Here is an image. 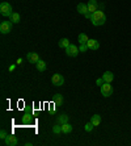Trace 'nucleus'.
Here are the masks:
<instances>
[{
	"label": "nucleus",
	"instance_id": "obj_1",
	"mask_svg": "<svg viewBox=\"0 0 131 146\" xmlns=\"http://www.w3.org/2000/svg\"><path fill=\"white\" fill-rule=\"evenodd\" d=\"M91 21H92V24H93L94 27H100V25H104L105 21H106V16H105L104 11L98 8V9L96 11L93 15H92Z\"/></svg>",
	"mask_w": 131,
	"mask_h": 146
},
{
	"label": "nucleus",
	"instance_id": "obj_2",
	"mask_svg": "<svg viewBox=\"0 0 131 146\" xmlns=\"http://www.w3.org/2000/svg\"><path fill=\"white\" fill-rule=\"evenodd\" d=\"M0 13L4 17H11L12 13H13L12 12V5L9 3H7V1H3V3L0 4Z\"/></svg>",
	"mask_w": 131,
	"mask_h": 146
},
{
	"label": "nucleus",
	"instance_id": "obj_3",
	"mask_svg": "<svg viewBox=\"0 0 131 146\" xmlns=\"http://www.w3.org/2000/svg\"><path fill=\"white\" fill-rule=\"evenodd\" d=\"M113 94V86L110 83H105L101 86V95L104 96V98H109V96Z\"/></svg>",
	"mask_w": 131,
	"mask_h": 146
},
{
	"label": "nucleus",
	"instance_id": "obj_4",
	"mask_svg": "<svg viewBox=\"0 0 131 146\" xmlns=\"http://www.w3.org/2000/svg\"><path fill=\"white\" fill-rule=\"evenodd\" d=\"M79 53H80V50H79V48H77L76 45L70 44L67 48H66V54H67L68 57H76Z\"/></svg>",
	"mask_w": 131,
	"mask_h": 146
},
{
	"label": "nucleus",
	"instance_id": "obj_5",
	"mask_svg": "<svg viewBox=\"0 0 131 146\" xmlns=\"http://www.w3.org/2000/svg\"><path fill=\"white\" fill-rule=\"evenodd\" d=\"M12 21H3L1 24H0V33H3V34H7L9 33L11 31H12Z\"/></svg>",
	"mask_w": 131,
	"mask_h": 146
},
{
	"label": "nucleus",
	"instance_id": "obj_6",
	"mask_svg": "<svg viewBox=\"0 0 131 146\" xmlns=\"http://www.w3.org/2000/svg\"><path fill=\"white\" fill-rule=\"evenodd\" d=\"M51 83L54 86H63L64 84V78L62 76L61 74H54L53 75V78H51Z\"/></svg>",
	"mask_w": 131,
	"mask_h": 146
},
{
	"label": "nucleus",
	"instance_id": "obj_7",
	"mask_svg": "<svg viewBox=\"0 0 131 146\" xmlns=\"http://www.w3.org/2000/svg\"><path fill=\"white\" fill-rule=\"evenodd\" d=\"M4 141H5V145H8V146H16L17 143H18L17 137L13 136V134H8L7 138L4 139Z\"/></svg>",
	"mask_w": 131,
	"mask_h": 146
},
{
	"label": "nucleus",
	"instance_id": "obj_8",
	"mask_svg": "<svg viewBox=\"0 0 131 146\" xmlns=\"http://www.w3.org/2000/svg\"><path fill=\"white\" fill-rule=\"evenodd\" d=\"M87 5H88V11H89L91 13H94V12L98 9L97 0H89V1L87 3Z\"/></svg>",
	"mask_w": 131,
	"mask_h": 146
},
{
	"label": "nucleus",
	"instance_id": "obj_9",
	"mask_svg": "<svg viewBox=\"0 0 131 146\" xmlns=\"http://www.w3.org/2000/svg\"><path fill=\"white\" fill-rule=\"evenodd\" d=\"M87 46L89 50H97V49L100 48V42H98L97 40H89L87 42Z\"/></svg>",
	"mask_w": 131,
	"mask_h": 146
},
{
	"label": "nucleus",
	"instance_id": "obj_10",
	"mask_svg": "<svg viewBox=\"0 0 131 146\" xmlns=\"http://www.w3.org/2000/svg\"><path fill=\"white\" fill-rule=\"evenodd\" d=\"M102 79H104L105 83H111V82L114 80V74L111 71H105L102 74Z\"/></svg>",
	"mask_w": 131,
	"mask_h": 146
},
{
	"label": "nucleus",
	"instance_id": "obj_11",
	"mask_svg": "<svg viewBox=\"0 0 131 146\" xmlns=\"http://www.w3.org/2000/svg\"><path fill=\"white\" fill-rule=\"evenodd\" d=\"M26 58L30 63H37V62L39 61V55H38L37 53H33V51H32V53H28Z\"/></svg>",
	"mask_w": 131,
	"mask_h": 146
},
{
	"label": "nucleus",
	"instance_id": "obj_12",
	"mask_svg": "<svg viewBox=\"0 0 131 146\" xmlns=\"http://www.w3.org/2000/svg\"><path fill=\"white\" fill-rule=\"evenodd\" d=\"M77 12L80 15H85L87 12H89L88 11V5L85 3H79L77 4Z\"/></svg>",
	"mask_w": 131,
	"mask_h": 146
},
{
	"label": "nucleus",
	"instance_id": "obj_13",
	"mask_svg": "<svg viewBox=\"0 0 131 146\" xmlns=\"http://www.w3.org/2000/svg\"><path fill=\"white\" fill-rule=\"evenodd\" d=\"M71 132H72V125H71V124L66 122V124H63V125H62V133L68 134V133H71Z\"/></svg>",
	"mask_w": 131,
	"mask_h": 146
},
{
	"label": "nucleus",
	"instance_id": "obj_14",
	"mask_svg": "<svg viewBox=\"0 0 131 146\" xmlns=\"http://www.w3.org/2000/svg\"><path fill=\"white\" fill-rule=\"evenodd\" d=\"M57 122L58 124H61V125H63V124H66V122H68V116L67 115H61L57 117Z\"/></svg>",
	"mask_w": 131,
	"mask_h": 146
},
{
	"label": "nucleus",
	"instance_id": "obj_15",
	"mask_svg": "<svg viewBox=\"0 0 131 146\" xmlns=\"http://www.w3.org/2000/svg\"><path fill=\"white\" fill-rule=\"evenodd\" d=\"M36 67H37L38 71H45V70H46V62L39 59V61L36 63Z\"/></svg>",
	"mask_w": 131,
	"mask_h": 146
},
{
	"label": "nucleus",
	"instance_id": "obj_16",
	"mask_svg": "<svg viewBox=\"0 0 131 146\" xmlns=\"http://www.w3.org/2000/svg\"><path fill=\"white\" fill-rule=\"evenodd\" d=\"M91 122L94 126H98L101 124V116L100 115H93L92 116V119H91Z\"/></svg>",
	"mask_w": 131,
	"mask_h": 146
},
{
	"label": "nucleus",
	"instance_id": "obj_17",
	"mask_svg": "<svg viewBox=\"0 0 131 146\" xmlns=\"http://www.w3.org/2000/svg\"><path fill=\"white\" fill-rule=\"evenodd\" d=\"M9 19H11V21H12L13 24H18V23H20V20H21L20 15L17 13V12H13V13H12V16H11Z\"/></svg>",
	"mask_w": 131,
	"mask_h": 146
},
{
	"label": "nucleus",
	"instance_id": "obj_18",
	"mask_svg": "<svg viewBox=\"0 0 131 146\" xmlns=\"http://www.w3.org/2000/svg\"><path fill=\"white\" fill-rule=\"evenodd\" d=\"M54 104L55 106H62V104H63V96H62L61 94H57V95L54 96Z\"/></svg>",
	"mask_w": 131,
	"mask_h": 146
},
{
	"label": "nucleus",
	"instance_id": "obj_19",
	"mask_svg": "<svg viewBox=\"0 0 131 146\" xmlns=\"http://www.w3.org/2000/svg\"><path fill=\"white\" fill-rule=\"evenodd\" d=\"M77 40H79L80 44H87L88 41H89V38H88V36L85 33H80L79 34V37H77Z\"/></svg>",
	"mask_w": 131,
	"mask_h": 146
},
{
	"label": "nucleus",
	"instance_id": "obj_20",
	"mask_svg": "<svg viewBox=\"0 0 131 146\" xmlns=\"http://www.w3.org/2000/svg\"><path fill=\"white\" fill-rule=\"evenodd\" d=\"M70 44H71V42H70V40H68V38H62V40L59 41V44H58V45H59V48H64V49H66Z\"/></svg>",
	"mask_w": 131,
	"mask_h": 146
},
{
	"label": "nucleus",
	"instance_id": "obj_21",
	"mask_svg": "<svg viewBox=\"0 0 131 146\" xmlns=\"http://www.w3.org/2000/svg\"><path fill=\"white\" fill-rule=\"evenodd\" d=\"M53 132H54L55 134H59V133L62 132V125L61 124H58L57 122V125H54V128H53Z\"/></svg>",
	"mask_w": 131,
	"mask_h": 146
},
{
	"label": "nucleus",
	"instance_id": "obj_22",
	"mask_svg": "<svg viewBox=\"0 0 131 146\" xmlns=\"http://www.w3.org/2000/svg\"><path fill=\"white\" fill-rule=\"evenodd\" d=\"M22 121L25 122V124H28V122H32L33 120H32V116H30V115H25V116L22 117Z\"/></svg>",
	"mask_w": 131,
	"mask_h": 146
},
{
	"label": "nucleus",
	"instance_id": "obj_23",
	"mask_svg": "<svg viewBox=\"0 0 131 146\" xmlns=\"http://www.w3.org/2000/svg\"><path fill=\"white\" fill-rule=\"evenodd\" d=\"M79 50H80V53H85V51L88 50L87 44H80V46H79Z\"/></svg>",
	"mask_w": 131,
	"mask_h": 146
},
{
	"label": "nucleus",
	"instance_id": "obj_24",
	"mask_svg": "<svg viewBox=\"0 0 131 146\" xmlns=\"http://www.w3.org/2000/svg\"><path fill=\"white\" fill-rule=\"evenodd\" d=\"M7 136H8V133L5 132L4 129L0 130V138H1V139H5V138H7Z\"/></svg>",
	"mask_w": 131,
	"mask_h": 146
},
{
	"label": "nucleus",
	"instance_id": "obj_25",
	"mask_svg": "<svg viewBox=\"0 0 131 146\" xmlns=\"http://www.w3.org/2000/svg\"><path fill=\"white\" fill-rule=\"evenodd\" d=\"M93 128H94V125L92 124V122H88L87 125H85V130H87V132H91Z\"/></svg>",
	"mask_w": 131,
	"mask_h": 146
},
{
	"label": "nucleus",
	"instance_id": "obj_26",
	"mask_svg": "<svg viewBox=\"0 0 131 146\" xmlns=\"http://www.w3.org/2000/svg\"><path fill=\"white\" fill-rule=\"evenodd\" d=\"M96 83H97V86H100V87H101V86H102V83H104V79H102V78H98Z\"/></svg>",
	"mask_w": 131,
	"mask_h": 146
},
{
	"label": "nucleus",
	"instance_id": "obj_27",
	"mask_svg": "<svg viewBox=\"0 0 131 146\" xmlns=\"http://www.w3.org/2000/svg\"><path fill=\"white\" fill-rule=\"evenodd\" d=\"M92 15H93V13H91V12H87V13L84 15V17H87V19H89V20H91V19H92Z\"/></svg>",
	"mask_w": 131,
	"mask_h": 146
},
{
	"label": "nucleus",
	"instance_id": "obj_28",
	"mask_svg": "<svg viewBox=\"0 0 131 146\" xmlns=\"http://www.w3.org/2000/svg\"><path fill=\"white\" fill-rule=\"evenodd\" d=\"M14 68H16V65H12V66H9V71H13Z\"/></svg>",
	"mask_w": 131,
	"mask_h": 146
},
{
	"label": "nucleus",
	"instance_id": "obj_29",
	"mask_svg": "<svg viewBox=\"0 0 131 146\" xmlns=\"http://www.w3.org/2000/svg\"><path fill=\"white\" fill-rule=\"evenodd\" d=\"M16 63H17V65H21V63H22V59H21V58H18V59L16 61Z\"/></svg>",
	"mask_w": 131,
	"mask_h": 146
}]
</instances>
